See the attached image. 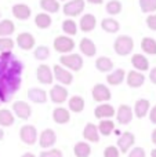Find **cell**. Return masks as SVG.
I'll list each match as a JSON object with an SVG mask.
<instances>
[{
	"label": "cell",
	"instance_id": "5b68a950",
	"mask_svg": "<svg viewBox=\"0 0 156 157\" xmlns=\"http://www.w3.org/2000/svg\"><path fill=\"white\" fill-rule=\"evenodd\" d=\"M37 138H39V134H37V130H36L35 125L32 124H25L19 128V139L21 142H24L25 145L28 146H32L37 142Z\"/></svg>",
	"mask_w": 156,
	"mask_h": 157
},
{
	"label": "cell",
	"instance_id": "ac0fdd59",
	"mask_svg": "<svg viewBox=\"0 0 156 157\" xmlns=\"http://www.w3.org/2000/svg\"><path fill=\"white\" fill-rule=\"evenodd\" d=\"M11 13H13L14 18L19 19V21H26V19L30 18L32 15V10L28 4H24V3H17V4L13 6L11 8Z\"/></svg>",
	"mask_w": 156,
	"mask_h": 157
},
{
	"label": "cell",
	"instance_id": "681fc988",
	"mask_svg": "<svg viewBox=\"0 0 156 157\" xmlns=\"http://www.w3.org/2000/svg\"><path fill=\"white\" fill-rule=\"evenodd\" d=\"M88 3H90V4H102V3H104V0H87Z\"/></svg>",
	"mask_w": 156,
	"mask_h": 157
},
{
	"label": "cell",
	"instance_id": "7a4b0ae2",
	"mask_svg": "<svg viewBox=\"0 0 156 157\" xmlns=\"http://www.w3.org/2000/svg\"><path fill=\"white\" fill-rule=\"evenodd\" d=\"M113 50L120 57H127L134 50V40L129 35H119L113 41Z\"/></svg>",
	"mask_w": 156,
	"mask_h": 157
},
{
	"label": "cell",
	"instance_id": "484cf974",
	"mask_svg": "<svg viewBox=\"0 0 156 157\" xmlns=\"http://www.w3.org/2000/svg\"><path fill=\"white\" fill-rule=\"evenodd\" d=\"M131 65H133V68H134V71L142 72V73L149 71V61H148V58L142 54H133Z\"/></svg>",
	"mask_w": 156,
	"mask_h": 157
},
{
	"label": "cell",
	"instance_id": "8d00e7d4",
	"mask_svg": "<svg viewBox=\"0 0 156 157\" xmlns=\"http://www.w3.org/2000/svg\"><path fill=\"white\" fill-rule=\"evenodd\" d=\"M62 32L65 33L66 36L72 37V36H75L77 33V24L72 18H66L65 21L62 22Z\"/></svg>",
	"mask_w": 156,
	"mask_h": 157
},
{
	"label": "cell",
	"instance_id": "603a6c76",
	"mask_svg": "<svg viewBox=\"0 0 156 157\" xmlns=\"http://www.w3.org/2000/svg\"><path fill=\"white\" fill-rule=\"evenodd\" d=\"M79 50H80V52H82L83 55H86V57H88V58L96 57V54H97L96 43H94L91 39H88V37H83L82 40H80Z\"/></svg>",
	"mask_w": 156,
	"mask_h": 157
},
{
	"label": "cell",
	"instance_id": "ee69618b",
	"mask_svg": "<svg viewBox=\"0 0 156 157\" xmlns=\"http://www.w3.org/2000/svg\"><path fill=\"white\" fill-rule=\"evenodd\" d=\"M146 153H145V149L141 146H135V147H131L129 150V155L127 157H145Z\"/></svg>",
	"mask_w": 156,
	"mask_h": 157
},
{
	"label": "cell",
	"instance_id": "f1b7e54d",
	"mask_svg": "<svg viewBox=\"0 0 156 157\" xmlns=\"http://www.w3.org/2000/svg\"><path fill=\"white\" fill-rule=\"evenodd\" d=\"M73 155H75V157H90L91 156L90 144L86 141L76 142L73 146Z\"/></svg>",
	"mask_w": 156,
	"mask_h": 157
},
{
	"label": "cell",
	"instance_id": "b9f144b4",
	"mask_svg": "<svg viewBox=\"0 0 156 157\" xmlns=\"http://www.w3.org/2000/svg\"><path fill=\"white\" fill-rule=\"evenodd\" d=\"M62 156H64L62 152H61L60 149H54V147L43 150V152L39 155V157H62Z\"/></svg>",
	"mask_w": 156,
	"mask_h": 157
},
{
	"label": "cell",
	"instance_id": "30bf717a",
	"mask_svg": "<svg viewBox=\"0 0 156 157\" xmlns=\"http://www.w3.org/2000/svg\"><path fill=\"white\" fill-rule=\"evenodd\" d=\"M116 121L120 125H127L131 123L133 117H134V113H133V108L130 105H126V103H122L118 109H116Z\"/></svg>",
	"mask_w": 156,
	"mask_h": 157
},
{
	"label": "cell",
	"instance_id": "8992f818",
	"mask_svg": "<svg viewBox=\"0 0 156 157\" xmlns=\"http://www.w3.org/2000/svg\"><path fill=\"white\" fill-rule=\"evenodd\" d=\"M91 97H93V99L96 102L104 103V102H109L112 99V92H111L108 86H105L102 83H97L91 90Z\"/></svg>",
	"mask_w": 156,
	"mask_h": 157
},
{
	"label": "cell",
	"instance_id": "ba28073f",
	"mask_svg": "<svg viewBox=\"0 0 156 157\" xmlns=\"http://www.w3.org/2000/svg\"><path fill=\"white\" fill-rule=\"evenodd\" d=\"M51 69H53L54 80H57L61 86H71L73 83V75H72L71 71L65 69L61 65H54Z\"/></svg>",
	"mask_w": 156,
	"mask_h": 157
},
{
	"label": "cell",
	"instance_id": "f907efd6",
	"mask_svg": "<svg viewBox=\"0 0 156 157\" xmlns=\"http://www.w3.org/2000/svg\"><path fill=\"white\" fill-rule=\"evenodd\" d=\"M21 157H36V156L33 155V153H30V152H26V153H24Z\"/></svg>",
	"mask_w": 156,
	"mask_h": 157
},
{
	"label": "cell",
	"instance_id": "c3c4849f",
	"mask_svg": "<svg viewBox=\"0 0 156 157\" xmlns=\"http://www.w3.org/2000/svg\"><path fill=\"white\" fill-rule=\"evenodd\" d=\"M151 139H152V144H154L155 146H156V128H155L154 131H152V134H151Z\"/></svg>",
	"mask_w": 156,
	"mask_h": 157
},
{
	"label": "cell",
	"instance_id": "4316f807",
	"mask_svg": "<svg viewBox=\"0 0 156 157\" xmlns=\"http://www.w3.org/2000/svg\"><path fill=\"white\" fill-rule=\"evenodd\" d=\"M84 106L86 102L83 99V97L80 95H73L68 99V110L69 112H73V113H82L84 110Z\"/></svg>",
	"mask_w": 156,
	"mask_h": 157
},
{
	"label": "cell",
	"instance_id": "f546056e",
	"mask_svg": "<svg viewBox=\"0 0 156 157\" xmlns=\"http://www.w3.org/2000/svg\"><path fill=\"white\" fill-rule=\"evenodd\" d=\"M97 128H98L99 135H102V136H109L111 134L115 131V123H113V120H111V119L99 120V123H98V125H97Z\"/></svg>",
	"mask_w": 156,
	"mask_h": 157
},
{
	"label": "cell",
	"instance_id": "f35d334b",
	"mask_svg": "<svg viewBox=\"0 0 156 157\" xmlns=\"http://www.w3.org/2000/svg\"><path fill=\"white\" fill-rule=\"evenodd\" d=\"M140 8L145 14H155L156 11V0H138Z\"/></svg>",
	"mask_w": 156,
	"mask_h": 157
},
{
	"label": "cell",
	"instance_id": "74e56055",
	"mask_svg": "<svg viewBox=\"0 0 156 157\" xmlns=\"http://www.w3.org/2000/svg\"><path fill=\"white\" fill-rule=\"evenodd\" d=\"M122 8H123V6H122V3L119 2V0H109V2L107 3V6H105V10H107V13L109 14L111 17L120 14Z\"/></svg>",
	"mask_w": 156,
	"mask_h": 157
},
{
	"label": "cell",
	"instance_id": "277c9868",
	"mask_svg": "<svg viewBox=\"0 0 156 157\" xmlns=\"http://www.w3.org/2000/svg\"><path fill=\"white\" fill-rule=\"evenodd\" d=\"M53 47H54V50L57 52L64 55V54H69V52L73 51L75 47H76V43H75V40L72 37H69V36L61 35L54 39Z\"/></svg>",
	"mask_w": 156,
	"mask_h": 157
},
{
	"label": "cell",
	"instance_id": "f5cc1de1",
	"mask_svg": "<svg viewBox=\"0 0 156 157\" xmlns=\"http://www.w3.org/2000/svg\"><path fill=\"white\" fill-rule=\"evenodd\" d=\"M151 157H156V149H152L151 150Z\"/></svg>",
	"mask_w": 156,
	"mask_h": 157
},
{
	"label": "cell",
	"instance_id": "d6a6232c",
	"mask_svg": "<svg viewBox=\"0 0 156 157\" xmlns=\"http://www.w3.org/2000/svg\"><path fill=\"white\" fill-rule=\"evenodd\" d=\"M15 123V116L10 109H0V127H11Z\"/></svg>",
	"mask_w": 156,
	"mask_h": 157
},
{
	"label": "cell",
	"instance_id": "d6986e66",
	"mask_svg": "<svg viewBox=\"0 0 156 157\" xmlns=\"http://www.w3.org/2000/svg\"><path fill=\"white\" fill-rule=\"evenodd\" d=\"M28 98H29L30 102L33 103H46L49 99V94L44 91L43 88H39V87H32V88L28 90Z\"/></svg>",
	"mask_w": 156,
	"mask_h": 157
},
{
	"label": "cell",
	"instance_id": "bcb514c9",
	"mask_svg": "<svg viewBox=\"0 0 156 157\" xmlns=\"http://www.w3.org/2000/svg\"><path fill=\"white\" fill-rule=\"evenodd\" d=\"M148 116H149V120H151L152 124H155V125H156V105L154 106V108L149 109Z\"/></svg>",
	"mask_w": 156,
	"mask_h": 157
},
{
	"label": "cell",
	"instance_id": "11a10c76",
	"mask_svg": "<svg viewBox=\"0 0 156 157\" xmlns=\"http://www.w3.org/2000/svg\"><path fill=\"white\" fill-rule=\"evenodd\" d=\"M0 18H2V13H0Z\"/></svg>",
	"mask_w": 156,
	"mask_h": 157
},
{
	"label": "cell",
	"instance_id": "9a60e30c",
	"mask_svg": "<svg viewBox=\"0 0 156 157\" xmlns=\"http://www.w3.org/2000/svg\"><path fill=\"white\" fill-rule=\"evenodd\" d=\"M36 78L40 84L44 86H51L54 81V76H53V69L47 65H39L36 69Z\"/></svg>",
	"mask_w": 156,
	"mask_h": 157
},
{
	"label": "cell",
	"instance_id": "ab89813d",
	"mask_svg": "<svg viewBox=\"0 0 156 157\" xmlns=\"http://www.w3.org/2000/svg\"><path fill=\"white\" fill-rule=\"evenodd\" d=\"M33 57L37 61H46L50 57V48L47 46H37L33 51Z\"/></svg>",
	"mask_w": 156,
	"mask_h": 157
},
{
	"label": "cell",
	"instance_id": "d4e9b609",
	"mask_svg": "<svg viewBox=\"0 0 156 157\" xmlns=\"http://www.w3.org/2000/svg\"><path fill=\"white\" fill-rule=\"evenodd\" d=\"M124 80H126V71H124V69H122V68L109 72V73H108V76H107L108 86H112V87L120 86Z\"/></svg>",
	"mask_w": 156,
	"mask_h": 157
},
{
	"label": "cell",
	"instance_id": "f6af8a7d",
	"mask_svg": "<svg viewBox=\"0 0 156 157\" xmlns=\"http://www.w3.org/2000/svg\"><path fill=\"white\" fill-rule=\"evenodd\" d=\"M145 21H146V26L151 30H155L156 32V14H149Z\"/></svg>",
	"mask_w": 156,
	"mask_h": 157
},
{
	"label": "cell",
	"instance_id": "7c38bea8",
	"mask_svg": "<svg viewBox=\"0 0 156 157\" xmlns=\"http://www.w3.org/2000/svg\"><path fill=\"white\" fill-rule=\"evenodd\" d=\"M14 116H17L21 120H29L32 116V108L25 101H14L13 102V110Z\"/></svg>",
	"mask_w": 156,
	"mask_h": 157
},
{
	"label": "cell",
	"instance_id": "7402d4cb",
	"mask_svg": "<svg viewBox=\"0 0 156 157\" xmlns=\"http://www.w3.org/2000/svg\"><path fill=\"white\" fill-rule=\"evenodd\" d=\"M97 26V18L96 15L93 14H84L82 15L79 21V29L84 33H88V32H93Z\"/></svg>",
	"mask_w": 156,
	"mask_h": 157
},
{
	"label": "cell",
	"instance_id": "e0dca14e",
	"mask_svg": "<svg viewBox=\"0 0 156 157\" xmlns=\"http://www.w3.org/2000/svg\"><path fill=\"white\" fill-rule=\"evenodd\" d=\"M126 83L131 88H140L142 87V84L145 83V75L142 72L138 71H130L129 73H126Z\"/></svg>",
	"mask_w": 156,
	"mask_h": 157
},
{
	"label": "cell",
	"instance_id": "836d02e7",
	"mask_svg": "<svg viewBox=\"0 0 156 157\" xmlns=\"http://www.w3.org/2000/svg\"><path fill=\"white\" fill-rule=\"evenodd\" d=\"M53 24V19L50 17V14L47 13H39L35 17V25L39 29H49Z\"/></svg>",
	"mask_w": 156,
	"mask_h": 157
},
{
	"label": "cell",
	"instance_id": "60d3db41",
	"mask_svg": "<svg viewBox=\"0 0 156 157\" xmlns=\"http://www.w3.org/2000/svg\"><path fill=\"white\" fill-rule=\"evenodd\" d=\"M15 47V40L11 37H0V52H11Z\"/></svg>",
	"mask_w": 156,
	"mask_h": 157
},
{
	"label": "cell",
	"instance_id": "4fadbf2b",
	"mask_svg": "<svg viewBox=\"0 0 156 157\" xmlns=\"http://www.w3.org/2000/svg\"><path fill=\"white\" fill-rule=\"evenodd\" d=\"M134 144H135V135L133 132H130V131H124L118 138L116 147L119 149L120 153H129V150L134 146Z\"/></svg>",
	"mask_w": 156,
	"mask_h": 157
},
{
	"label": "cell",
	"instance_id": "9c48e42d",
	"mask_svg": "<svg viewBox=\"0 0 156 157\" xmlns=\"http://www.w3.org/2000/svg\"><path fill=\"white\" fill-rule=\"evenodd\" d=\"M68 88L65 86H61V84H57V86L51 87L49 92V98L51 99L53 103H57V105H62L64 102L68 101Z\"/></svg>",
	"mask_w": 156,
	"mask_h": 157
},
{
	"label": "cell",
	"instance_id": "1f68e13d",
	"mask_svg": "<svg viewBox=\"0 0 156 157\" xmlns=\"http://www.w3.org/2000/svg\"><path fill=\"white\" fill-rule=\"evenodd\" d=\"M39 4H40V8L43 10V13L47 14H57L61 8L58 0H40Z\"/></svg>",
	"mask_w": 156,
	"mask_h": 157
},
{
	"label": "cell",
	"instance_id": "52a82bcc",
	"mask_svg": "<svg viewBox=\"0 0 156 157\" xmlns=\"http://www.w3.org/2000/svg\"><path fill=\"white\" fill-rule=\"evenodd\" d=\"M86 7V0H68V2L64 4L62 11L68 18H73L77 17L83 13Z\"/></svg>",
	"mask_w": 156,
	"mask_h": 157
},
{
	"label": "cell",
	"instance_id": "44dd1931",
	"mask_svg": "<svg viewBox=\"0 0 156 157\" xmlns=\"http://www.w3.org/2000/svg\"><path fill=\"white\" fill-rule=\"evenodd\" d=\"M83 138H84L86 142H90V144L99 142V132L94 123H87L84 125V128H83Z\"/></svg>",
	"mask_w": 156,
	"mask_h": 157
},
{
	"label": "cell",
	"instance_id": "ffe728a7",
	"mask_svg": "<svg viewBox=\"0 0 156 157\" xmlns=\"http://www.w3.org/2000/svg\"><path fill=\"white\" fill-rule=\"evenodd\" d=\"M149 109H151V102L145 98H141L137 99L134 103V109H133V113L137 119H144L145 116H148Z\"/></svg>",
	"mask_w": 156,
	"mask_h": 157
},
{
	"label": "cell",
	"instance_id": "4dcf8cb0",
	"mask_svg": "<svg viewBox=\"0 0 156 157\" xmlns=\"http://www.w3.org/2000/svg\"><path fill=\"white\" fill-rule=\"evenodd\" d=\"M101 28L107 33H118L119 29H120V24L115 18L109 17V18H104L101 21Z\"/></svg>",
	"mask_w": 156,
	"mask_h": 157
},
{
	"label": "cell",
	"instance_id": "d590c367",
	"mask_svg": "<svg viewBox=\"0 0 156 157\" xmlns=\"http://www.w3.org/2000/svg\"><path fill=\"white\" fill-rule=\"evenodd\" d=\"M141 50L148 55H156V40L154 37H144L141 40Z\"/></svg>",
	"mask_w": 156,
	"mask_h": 157
},
{
	"label": "cell",
	"instance_id": "9f6ffc18",
	"mask_svg": "<svg viewBox=\"0 0 156 157\" xmlns=\"http://www.w3.org/2000/svg\"><path fill=\"white\" fill-rule=\"evenodd\" d=\"M0 105H2V101H0Z\"/></svg>",
	"mask_w": 156,
	"mask_h": 157
},
{
	"label": "cell",
	"instance_id": "db71d44e",
	"mask_svg": "<svg viewBox=\"0 0 156 157\" xmlns=\"http://www.w3.org/2000/svg\"><path fill=\"white\" fill-rule=\"evenodd\" d=\"M61 2H68V0H61Z\"/></svg>",
	"mask_w": 156,
	"mask_h": 157
},
{
	"label": "cell",
	"instance_id": "7bdbcfd3",
	"mask_svg": "<svg viewBox=\"0 0 156 157\" xmlns=\"http://www.w3.org/2000/svg\"><path fill=\"white\" fill-rule=\"evenodd\" d=\"M104 157H120V152L116 146L109 145L104 149Z\"/></svg>",
	"mask_w": 156,
	"mask_h": 157
},
{
	"label": "cell",
	"instance_id": "cb8c5ba5",
	"mask_svg": "<svg viewBox=\"0 0 156 157\" xmlns=\"http://www.w3.org/2000/svg\"><path fill=\"white\" fill-rule=\"evenodd\" d=\"M53 120L57 124H68L71 121V112L64 106H58L53 110Z\"/></svg>",
	"mask_w": 156,
	"mask_h": 157
},
{
	"label": "cell",
	"instance_id": "7dc6e473",
	"mask_svg": "<svg viewBox=\"0 0 156 157\" xmlns=\"http://www.w3.org/2000/svg\"><path fill=\"white\" fill-rule=\"evenodd\" d=\"M149 80H151V83L156 84V66L149 71Z\"/></svg>",
	"mask_w": 156,
	"mask_h": 157
},
{
	"label": "cell",
	"instance_id": "e575fe53",
	"mask_svg": "<svg viewBox=\"0 0 156 157\" xmlns=\"http://www.w3.org/2000/svg\"><path fill=\"white\" fill-rule=\"evenodd\" d=\"M15 32V25L11 19L0 21V37H10Z\"/></svg>",
	"mask_w": 156,
	"mask_h": 157
},
{
	"label": "cell",
	"instance_id": "2e32d148",
	"mask_svg": "<svg viewBox=\"0 0 156 157\" xmlns=\"http://www.w3.org/2000/svg\"><path fill=\"white\" fill-rule=\"evenodd\" d=\"M115 113H116V109L108 102L99 103V105L96 106V109H94V116L98 120L112 119V117L115 116Z\"/></svg>",
	"mask_w": 156,
	"mask_h": 157
},
{
	"label": "cell",
	"instance_id": "6da1fadb",
	"mask_svg": "<svg viewBox=\"0 0 156 157\" xmlns=\"http://www.w3.org/2000/svg\"><path fill=\"white\" fill-rule=\"evenodd\" d=\"M25 65L11 52H0V101L7 103L18 92Z\"/></svg>",
	"mask_w": 156,
	"mask_h": 157
},
{
	"label": "cell",
	"instance_id": "5bb4252c",
	"mask_svg": "<svg viewBox=\"0 0 156 157\" xmlns=\"http://www.w3.org/2000/svg\"><path fill=\"white\" fill-rule=\"evenodd\" d=\"M15 44L21 50H24V51H30V50L35 47V44H36V39H35V36H33L32 33L22 32V33H19V35L17 36Z\"/></svg>",
	"mask_w": 156,
	"mask_h": 157
},
{
	"label": "cell",
	"instance_id": "8fae6325",
	"mask_svg": "<svg viewBox=\"0 0 156 157\" xmlns=\"http://www.w3.org/2000/svg\"><path fill=\"white\" fill-rule=\"evenodd\" d=\"M37 142L41 149H51L55 145V142H57V134H55V131L53 128H46V130H43L40 132Z\"/></svg>",
	"mask_w": 156,
	"mask_h": 157
},
{
	"label": "cell",
	"instance_id": "3957f363",
	"mask_svg": "<svg viewBox=\"0 0 156 157\" xmlns=\"http://www.w3.org/2000/svg\"><path fill=\"white\" fill-rule=\"evenodd\" d=\"M60 65L71 72H80L84 61L80 54H64L60 57Z\"/></svg>",
	"mask_w": 156,
	"mask_h": 157
},
{
	"label": "cell",
	"instance_id": "83f0119b",
	"mask_svg": "<svg viewBox=\"0 0 156 157\" xmlns=\"http://www.w3.org/2000/svg\"><path fill=\"white\" fill-rule=\"evenodd\" d=\"M96 69L101 73H109L113 71V61L109 57H98L96 59Z\"/></svg>",
	"mask_w": 156,
	"mask_h": 157
},
{
	"label": "cell",
	"instance_id": "816d5d0a",
	"mask_svg": "<svg viewBox=\"0 0 156 157\" xmlns=\"http://www.w3.org/2000/svg\"><path fill=\"white\" fill-rule=\"evenodd\" d=\"M3 138H4V130L0 127V141H3Z\"/></svg>",
	"mask_w": 156,
	"mask_h": 157
}]
</instances>
